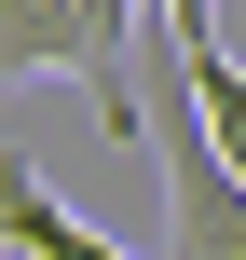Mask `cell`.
<instances>
[{
  "label": "cell",
  "mask_w": 246,
  "mask_h": 260,
  "mask_svg": "<svg viewBox=\"0 0 246 260\" xmlns=\"http://www.w3.org/2000/svg\"><path fill=\"white\" fill-rule=\"evenodd\" d=\"M137 41L151 0H0V82H82L110 137H137Z\"/></svg>",
  "instance_id": "1"
},
{
  "label": "cell",
  "mask_w": 246,
  "mask_h": 260,
  "mask_svg": "<svg viewBox=\"0 0 246 260\" xmlns=\"http://www.w3.org/2000/svg\"><path fill=\"white\" fill-rule=\"evenodd\" d=\"M0 260H123V247H110L96 219H68L27 151H0Z\"/></svg>",
  "instance_id": "2"
},
{
  "label": "cell",
  "mask_w": 246,
  "mask_h": 260,
  "mask_svg": "<svg viewBox=\"0 0 246 260\" xmlns=\"http://www.w3.org/2000/svg\"><path fill=\"white\" fill-rule=\"evenodd\" d=\"M178 69H192V96H205V123H219V151L246 178V69L219 55V27H178Z\"/></svg>",
  "instance_id": "3"
},
{
  "label": "cell",
  "mask_w": 246,
  "mask_h": 260,
  "mask_svg": "<svg viewBox=\"0 0 246 260\" xmlns=\"http://www.w3.org/2000/svg\"><path fill=\"white\" fill-rule=\"evenodd\" d=\"M151 27H205V0H151Z\"/></svg>",
  "instance_id": "4"
}]
</instances>
